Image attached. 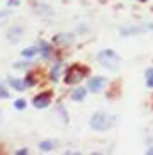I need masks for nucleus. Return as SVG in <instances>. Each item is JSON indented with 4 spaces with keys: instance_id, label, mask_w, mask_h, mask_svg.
<instances>
[{
    "instance_id": "f257e3e1",
    "label": "nucleus",
    "mask_w": 153,
    "mask_h": 155,
    "mask_svg": "<svg viewBox=\"0 0 153 155\" xmlns=\"http://www.w3.org/2000/svg\"><path fill=\"white\" fill-rule=\"evenodd\" d=\"M97 60H99L106 68L112 70V72L119 70V67H121V58H119L117 53L112 50H102L99 55H97Z\"/></svg>"
},
{
    "instance_id": "f03ea898",
    "label": "nucleus",
    "mask_w": 153,
    "mask_h": 155,
    "mask_svg": "<svg viewBox=\"0 0 153 155\" xmlns=\"http://www.w3.org/2000/svg\"><path fill=\"white\" fill-rule=\"evenodd\" d=\"M111 124H112V118L106 113H95L94 116L90 118V128L95 130V131H104V130H107Z\"/></svg>"
},
{
    "instance_id": "7ed1b4c3",
    "label": "nucleus",
    "mask_w": 153,
    "mask_h": 155,
    "mask_svg": "<svg viewBox=\"0 0 153 155\" xmlns=\"http://www.w3.org/2000/svg\"><path fill=\"white\" fill-rule=\"evenodd\" d=\"M87 72L89 70L83 67V65H73V67H70L67 72V75H65V82L67 84H78L82 80V78L87 75Z\"/></svg>"
},
{
    "instance_id": "20e7f679",
    "label": "nucleus",
    "mask_w": 153,
    "mask_h": 155,
    "mask_svg": "<svg viewBox=\"0 0 153 155\" xmlns=\"http://www.w3.org/2000/svg\"><path fill=\"white\" fill-rule=\"evenodd\" d=\"M51 99H53L51 92H41V94H37V96L32 99V104H34V107H37V109H44V107L50 106Z\"/></svg>"
},
{
    "instance_id": "39448f33",
    "label": "nucleus",
    "mask_w": 153,
    "mask_h": 155,
    "mask_svg": "<svg viewBox=\"0 0 153 155\" xmlns=\"http://www.w3.org/2000/svg\"><path fill=\"white\" fill-rule=\"evenodd\" d=\"M104 84H106V80H104L102 77H94L89 80V91L90 92H99L102 91Z\"/></svg>"
},
{
    "instance_id": "423d86ee",
    "label": "nucleus",
    "mask_w": 153,
    "mask_h": 155,
    "mask_svg": "<svg viewBox=\"0 0 153 155\" xmlns=\"http://www.w3.org/2000/svg\"><path fill=\"white\" fill-rule=\"evenodd\" d=\"M9 84L15 89V91H24L29 87V84L24 82V80H19V78H9Z\"/></svg>"
},
{
    "instance_id": "0eeeda50",
    "label": "nucleus",
    "mask_w": 153,
    "mask_h": 155,
    "mask_svg": "<svg viewBox=\"0 0 153 155\" xmlns=\"http://www.w3.org/2000/svg\"><path fill=\"white\" fill-rule=\"evenodd\" d=\"M21 36H22V29L19 28V26H15V28H12L9 31V39H12L14 43L19 41V39H21Z\"/></svg>"
},
{
    "instance_id": "6e6552de",
    "label": "nucleus",
    "mask_w": 153,
    "mask_h": 155,
    "mask_svg": "<svg viewBox=\"0 0 153 155\" xmlns=\"http://www.w3.org/2000/svg\"><path fill=\"white\" fill-rule=\"evenodd\" d=\"M73 38H75L73 34H68V32H67V34H58V36L54 38V41H56V43H65V45H70V43L73 41Z\"/></svg>"
},
{
    "instance_id": "1a4fd4ad",
    "label": "nucleus",
    "mask_w": 153,
    "mask_h": 155,
    "mask_svg": "<svg viewBox=\"0 0 153 155\" xmlns=\"http://www.w3.org/2000/svg\"><path fill=\"white\" fill-rule=\"evenodd\" d=\"M39 51L43 53V56H44V58H50V55H51V48L48 46V43L41 41V43H39Z\"/></svg>"
},
{
    "instance_id": "9d476101",
    "label": "nucleus",
    "mask_w": 153,
    "mask_h": 155,
    "mask_svg": "<svg viewBox=\"0 0 153 155\" xmlns=\"http://www.w3.org/2000/svg\"><path fill=\"white\" fill-rule=\"evenodd\" d=\"M36 53H39V46H31V48H26V50L22 51V56H26V58H31V56L36 55Z\"/></svg>"
},
{
    "instance_id": "9b49d317",
    "label": "nucleus",
    "mask_w": 153,
    "mask_h": 155,
    "mask_svg": "<svg viewBox=\"0 0 153 155\" xmlns=\"http://www.w3.org/2000/svg\"><path fill=\"white\" fill-rule=\"evenodd\" d=\"M83 97H85V89H80V87H78V89L72 94V99L73 101H82Z\"/></svg>"
},
{
    "instance_id": "f8f14e48",
    "label": "nucleus",
    "mask_w": 153,
    "mask_h": 155,
    "mask_svg": "<svg viewBox=\"0 0 153 155\" xmlns=\"http://www.w3.org/2000/svg\"><path fill=\"white\" fill-rule=\"evenodd\" d=\"M53 147H54V143H53V141H50V140L41 141V143H39V148H41L43 152H50V150H53Z\"/></svg>"
},
{
    "instance_id": "ddd939ff",
    "label": "nucleus",
    "mask_w": 153,
    "mask_h": 155,
    "mask_svg": "<svg viewBox=\"0 0 153 155\" xmlns=\"http://www.w3.org/2000/svg\"><path fill=\"white\" fill-rule=\"evenodd\" d=\"M145 75H146V85L148 87H153V68H148L146 72H145Z\"/></svg>"
},
{
    "instance_id": "4468645a",
    "label": "nucleus",
    "mask_w": 153,
    "mask_h": 155,
    "mask_svg": "<svg viewBox=\"0 0 153 155\" xmlns=\"http://www.w3.org/2000/svg\"><path fill=\"white\" fill-rule=\"evenodd\" d=\"M26 106H27V102L24 99H17V101H15V109H24Z\"/></svg>"
},
{
    "instance_id": "2eb2a0df",
    "label": "nucleus",
    "mask_w": 153,
    "mask_h": 155,
    "mask_svg": "<svg viewBox=\"0 0 153 155\" xmlns=\"http://www.w3.org/2000/svg\"><path fill=\"white\" fill-rule=\"evenodd\" d=\"M58 70H60V65H54L53 70H51V77H53V80H58Z\"/></svg>"
},
{
    "instance_id": "dca6fc26",
    "label": "nucleus",
    "mask_w": 153,
    "mask_h": 155,
    "mask_svg": "<svg viewBox=\"0 0 153 155\" xmlns=\"http://www.w3.org/2000/svg\"><path fill=\"white\" fill-rule=\"evenodd\" d=\"M10 94L7 91H4V89H2V87H0V97H4V99H7V97H9Z\"/></svg>"
},
{
    "instance_id": "f3484780",
    "label": "nucleus",
    "mask_w": 153,
    "mask_h": 155,
    "mask_svg": "<svg viewBox=\"0 0 153 155\" xmlns=\"http://www.w3.org/2000/svg\"><path fill=\"white\" fill-rule=\"evenodd\" d=\"M7 15H9V12H0V21H2V19H5Z\"/></svg>"
},
{
    "instance_id": "a211bd4d",
    "label": "nucleus",
    "mask_w": 153,
    "mask_h": 155,
    "mask_svg": "<svg viewBox=\"0 0 153 155\" xmlns=\"http://www.w3.org/2000/svg\"><path fill=\"white\" fill-rule=\"evenodd\" d=\"M146 153H153V147H151V148H148V150H146Z\"/></svg>"
},
{
    "instance_id": "6ab92c4d",
    "label": "nucleus",
    "mask_w": 153,
    "mask_h": 155,
    "mask_svg": "<svg viewBox=\"0 0 153 155\" xmlns=\"http://www.w3.org/2000/svg\"><path fill=\"white\" fill-rule=\"evenodd\" d=\"M140 2H145V0H140Z\"/></svg>"
}]
</instances>
